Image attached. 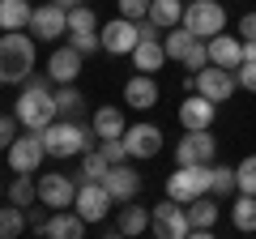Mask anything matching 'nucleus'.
I'll return each mask as SVG.
<instances>
[{"mask_svg": "<svg viewBox=\"0 0 256 239\" xmlns=\"http://www.w3.org/2000/svg\"><path fill=\"white\" fill-rule=\"evenodd\" d=\"M30 34L34 38H60V34H68V9H60V4H38L34 13H30Z\"/></svg>", "mask_w": 256, "mask_h": 239, "instance_id": "ddd939ff", "label": "nucleus"}, {"mask_svg": "<svg viewBox=\"0 0 256 239\" xmlns=\"http://www.w3.org/2000/svg\"><path fill=\"white\" fill-rule=\"evenodd\" d=\"M107 171H111V162L102 158V150H86V158H82V184H86V180H102Z\"/></svg>", "mask_w": 256, "mask_h": 239, "instance_id": "2f4dec72", "label": "nucleus"}, {"mask_svg": "<svg viewBox=\"0 0 256 239\" xmlns=\"http://www.w3.org/2000/svg\"><path fill=\"white\" fill-rule=\"evenodd\" d=\"M26 230V214H22V205H13V210H0V239H13Z\"/></svg>", "mask_w": 256, "mask_h": 239, "instance_id": "473e14b6", "label": "nucleus"}, {"mask_svg": "<svg viewBox=\"0 0 256 239\" xmlns=\"http://www.w3.org/2000/svg\"><path fill=\"white\" fill-rule=\"evenodd\" d=\"M0 196H4V192H0Z\"/></svg>", "mask_w": 256, "mask_h": 239, "instance_id": "37998d69", "label": "nucleus"}, {"mask_svg": "<svg viewBox=\"0 0 256 239\" xmlns=\"http://www.w3.org/2000/svg\"><path fill=\"white\" fill-rule=\"evenodd\" d=\"M111 201L116 196L107 192V184L102 180H86V184H77V214H82L86 222H102L107 218V210H111Z\"/></svg>", "mask_w": 256, "mask_h": 239, "instance_id": "1a4fd4ad", "label": "nucleus"}, {"mask_svg": "<svg viewBox=\"0 0 256 239\" xmlns=\"http://www.w3.org/2000/svg\"><path fill=\"white\" fill-rule=\"evenodd\" d=\"M94 141H98V132L94 128H82L77 120H52L43 128V150L52 158H73V154H86V150H94Z\"/></svg>", "mask_w": 256, "mask_h": 239, "instance_id": "f03ea898", "label": "nucleus"}, {"mask_svg": "<svg viewBox=\"0 0 256 239\" xmlns=\"http://www.w3.org/2000/svg\"><path fill=\"white\" fill-rule=\"evenodd\" d=\"M82 60H86V56L77 52L73 43H68V47H56L52 60H47V73H52V82H60V86H77V77H82Z\"/></svg>", "mask_w": 256, "mask_h": 239, "instance_id": "2eb2a0df", "label": "nucleus"}, {"mask_svg": "<svg viewBox=\"0 0 256 239\" xmlns=\"http://www.w3.org/2000/svg\"><path fill=\"white\" fill-rule=\"evenodd\" d=\"M98 34H102V52H111V56H132V47L141 43V26H137L132 18L107 22Z\"/></svg>", "mask_w": 256, "mask_h": 239, "instance_id": "9b49d317", "label": "nucleus"}, {"mask_svg": "<svg viewBox=\"0 0 256 239\" xmlns=\"http://www.w3.org/2000/svg\"><path fill=\"white\" fill-rule=\"evenodd\" d=\"M184 26L196 38H214L226 30V9L218 0H192V4H184Z\"/></svg>", "mask_w": 256, "mask_h": 239, "instance_id": "39448f33", "label": "nucleus"}, {"mask_svg": "<svg viewBox=\"0 0 256 239\" xmlns=\"http://www.w3.org/2000/svg\"><path fill=\"white\" fill-rule=\"evenodd\" d=\"M0 86H4V82H0Z\"/></svg>", "mask_w": 256, "mask_h": 239, "instance_id": "c03bdc74", "label": "nucleus"}, {"mask_svg": "<svg viewBox=\"0 0 256 239\" xmlns=\"http://www.w3.org/2000/svg\"><path fill=\"white\" fill-rule=\"evenodd\" d=\"M56 4H60V9H73V4H86V0H56Z\"/></svg>", "mask_w": 256, "mask_h": 239, "instance_id": "79ce46f5", "label": "nucleus"}, {"mask_svg": "<svg viewBox=\"0 0 256 239\" xmlns=\"http://www.w3.org/2000/svg\"><path fill=\"white\" fill-rule=\"evenodd\" d=\"M124 146H128V158H154L162 150V128L158 124H128Z\"/></svg>", "mask_w": 256, "mask_h": 239, "instance_id": "4468645a", "label": "nucleus"}, {"mask_svg": "<svg viewBox=\"0 0 256 239\" xmlns=\"http://www.w3.org/2000/svg\"><path fill=\"white\" fill-rule=\"evenodd\" d=\"M90 128L98 132V141H107V137H124L128 124H124V111H120V107H98Z\"/></svg>", "mask_w": 256, "mask_h": 239, "instance_id": "5701e85b", "label": "nucleus"}, {"mask_svg": "<svg viewBox=\"0 0 256 239\" xmlns=\"http://www.w3.org/2000/svg\"><path fill=\"white\" fill-rule=\"evenodd\" d=\"M214 111H218V102L192 90L188 98L180 102V128H210V124H214Z\"/></svg>", "mask_w": 256, "mask_h": 239, "instance_id": "dca6fc26", "label": "nucleus"}, {"mask_svg": "<svg viewBox=\"0 0 256 239\" xmlns=\"http://www.w3.org/2000/svg\"><path fill=\"white\" fill-rule=\"evenodd\" d=\"M82 107H86V98H82V90H77V86H60V90H56V111H60L64 120L82 116Z\"/></svg>", "mask_w": 256, "mask_h": 239, "instance_id": "cd10ccee", "label": "nucleus"}, {"mask_svg": "<svg viewBox=\"0 0 256 239\" xmlns=\"http://www.w3.org/2000/svg\"><path fill=\"white\" fill-rule=\"evenodd\" d=\"M239 38H256V13H244L239 18Z\"/></svg>", "mask_w": 256, "mask_h": 239, "instance_id": "ea45409f", "label": "nucleus"}, {"mask_svg": "<svg viewBox=\"0 0 256 239\" xmlns=\"http://www.w3.org/2000/svg\"><path fill=\"white\" fill-rule=\"evenodd\" d=\"M210 192H214V196H230V192H239V184H235V166H222V162H214Z\"/></svg>", "mask_w": 256, "mask_h": 239, "instance_id": "c85d7f7f", "label": "nucleus"}, {"mask_svg": "<svg viewBox=\"0 0 256 239\" xmlns=\"http://www.w3.org/2000/svg\"><path fill=\"white\" fill-rule=\"evenodd\" d=\"M124 102L132 111H150V107H158V82L150 73H137V77H128L124 82Z\"/></svg>", "mask_w": 256, "mask_h": 239, "instance_id": "aec40b11", "label": "nucleus"}, {"mask_svg": "<svg viewBox=\"0 0 256 239\" xmlns=\"http://www.w3.org/2000/svg\"><path fill=\"white\" fill-rule=\"evenodd\" d=\"M150 22L162 26V30L180 26V22H184V4H180V0H150Z\"/></svg>", "mask_w": 256, "mask_h": 239, "instance_id": "a878e982", "label": "nucleus"}, {"mask_svg": "<svg viewBox=\"0 0 256 239\" xmlns=\"http://www.w3.org/2000/svg\"><path fill=\"white\" fill-rule=\"evenodd\" d=\"M146 226H150V210H146V205H132V201H128V210H120V222H116L120 235H141Z\"/></svg>", "mask_w": 256, "mask_h": 239, "instance_id": "bb28decb", "label": "nucleus"}, {"mask_svg": "<svg viewBox=\"0 0 256 239\" xmlns=\"http://www.w3.org/2000/svg\"><path fill=\"white\" fill-rule=\"evenodd\" d=\"M86 226H90V222H86L82 214H73V210H56L52 218H47L43 235H52V239H82Z\"/></svg>", "mask_w": 256, "mask_h": 239, "instance_id": "412c9836", "label": "nucleus"}, {"mask_svg": "<svg viewBox=\"0 0 256 239\" xmlns=\"http://www.w3.org/2000/svg\"><path fill=\"white\" fill-rule=\"evenodd\" d=\"M98 150H102V158H107V162H128V146H124V137H107V141H98Z\"/></svg>", "mask_w": 256, "mask_h": 239, "instance_id": "c9c22d12", "label": "nucleus"}, {"mask_svg": "<svg viewBox=\"0 0 256 239\" xmlns=\"http://www.w3.org/2000/svg\"><path fill=\"white\" fill-rule=\"evenodd\" d=\"M38 201H43V210H73L77 184L64 171H47L43 180H38Z\"/></svg>", "mask_w": 256, "mask_h": 239, "instance_id": "9d476101", "label": "nucleus"}, {"mask_svg": "<svg viewBox=\"0 0 256 239\" xmlns=\"http://www.w3.org/2000/svg\"><path fill=\"white\" fill-rule=\"evenodd\" d=\"M116 4H120V18H132V22L150 18V0H116Z\"/></svg>", "mask_w": 256, "mask_h": 239, "instance_id": "e433bc0d", "label": "nucleus"}, {"mask_svg": "<svg viewBox=\"0 0 256 239\" xmlns=\"http://www.w3.org/2000/svg\"><path fill=\"white\" fill-rule=\"evenodd\" d=\"M132 64H137V73H158V68L166 64L162 38H141V43L132 47Z\"/></svg>", "mask_w": 256, "mask_h": 239, "instance_id": "4be33fe9", "label": "nucleus"}, {"mask_svg": "<svg viewBox=\"0 0 256 239\" xmlns=\"http://www.w3.org/2000/svg\"><path fill=\"white\" fill-rule=\"evenodd\" d=\"M34 73V34L0 30V82H30Z\"/></svg>", "mask_w": 256, "mask_h": 239, "instance_id": "f257e3e1", "label": "nucleus"}, {"mask_svg": "<svg viewBox=\"0 0 256 239\" xmlns=\"http://www.w3.org/2000/svg\"><path fill=\"white\" fill-rule=\"evenodd\" d=\"M244 60H256V38H244Z\"/></svg>", "mask_w": 256, "mask_h": 239, "instance_id": "a19ab883", "label": "nucleus"}, {"mask_svg": "<svg viewBox=\"0 0 256 239\" xmlns=\"http://www.w3.org/2000/svg\"><path fill=\"white\" fill-rule=\"evenodd\" d=\"M18 116H0V150H9L13 141H18Z\"/></svg>", "mask_w": 256, "mask_h": 239, "instance_id": "4c0bfd02", "label": "nucleus"}, {"mask_svg": "<svg viewBox=\"0 0 256 239\" xmlns=\"http://www.w3.org/2000/svg\"><path fill=\"white\" fill-rule=\"evenodd\" d=\"M68 43H73L82 56H94L102 47V34H98V30H86V34H68Z\"/></svg>", "mask_w": 256, "mask_h": 239, "instance_id": "f704fd0d", "label": "nucleus"}, {"mask_svg": "<svg viewBox=\"0 0 256 239\" xmlns=\"http://www.w3.org/2000/svg\"><path fill=\"white\" fill-rule=\"evenodd\" d=\"M210 175L214 162H192V166H175V175H166V196L180 205L196 201L201 192H210Z\"/></svg>", "mask_w": 256, "mask_h": 239, "instance_id": "20e7f679", "label": "nucleus"}, {"mask_svg": "<svg viewBox=\"0 0 256 239\" xmlns=\"http://www.w3.org/2000/svg\"><path fill=\"white\" fill-rule=\"evenodd\" d=\"M102 184H107V192L116 196V201H124V205H128L132 196L141 192V175L132 171L128 162H111V171L102 175Z\"/></svg>", "mask_w": 256, "mask_h": 239, "instance_id": "f3484780", "label": "nucleus"}, {"mask_svg": "<svg viewBox=\"0 0 256 239\" xmlns=\"http://www.w3.org/2000/svg\"><path fill=\"white\" fill-rule=\"evenodd\" d=\"M13 116L26 124L30 132H43L47 124H52L60 111H56V94L47 90V82H38V77H30L26 82V90H22V98H18V111Z\"/></svg>", "mask_w": 256, "mask_h": 239, "instance_id": "7ed1b4c3", "label": "nucleus"}, {"mask_svg": "<svg viewBox=\"0 0 256 239\" xmlns=\"http://www.w3.org/2000/svg\"><path fill=\"white\" fill-rule=\"evenodd\" d=\"M86 30H98V18H94L90 4H73L68 9V34H86Z\"/></svg>", "mask_w": 256, "mask_h": 239, "instance_id": "7c9ffc66", "label": "nucleus"}, {"mask_svg": "<svg viewBox=\"0 0 256 239\" xmlns=\"http://www.w3.org/2000/svg\"><path fill=\"white\" fill-rule=\"evenodd\" d=\"M214 132L210 128H184L180 146H175V166H192V162H214Z\"/></svg>", "mask_w": 256, "mask_h": 239, "instance_id": "6e6552de", "label": "nucleus"}, {"mask_svg": "<svg viewBox=\"0 0 256 239\" xmlns=\"http://www.w3.org/2000/svg\"><path fill=\"white\" fill-rule=\"evenodd\" d=\"M184 210H188V222H192V235H196V239L214 235V226H218V201H214L210 192H201L196 201L184 205Z\"/></svg>", "mask_w": 256, "mask_h": 239, "instance_id": "6ab92c4d", "label": "nucleus"}, {"mask_svg": "<svg viewBox=\"0 0 256 239\" xmlns=\"http://www.w3.org/2000/svg\"><path fill=\"white\" fill-rule=\"evenodd\" d=\"M235 77H239V86H244L248 94H256V60H244V64L235 68Z\"/></svg>", "mask_w": 256, "mask_h": 239, "instance_id": "58836bf2", "label": "nucleus"}, {"mask_svg": "<svg viewBox=\"0 0 256 239\" xmlns=\"http://www.w3.org/2000/svg\"><path fill=\"white\" fill-rule=\"evenodd\" d=\"M235 184H239V192H252L256 196V154H248L244 162L235 166Z\"/></svg>", "mask_w": 256, "mask_h": 239, "instance_id": "72a5a7b5", "label": "nucleus"}, {"mask_svg": "<svg viewBox=\"0 0 256 239\" xmlns=\"http://www.w3.org/2000/svg\"><path fill=\"white\" fill-rule=\"evenodd\" d=\"M230 226L244 230V235H252V230H256V196L252 192H239V201L230 205Z\"/></svg>", "mask_w": 256, "mask_h": 239, "instance_id": "393cba45", "label": "nucleus"}, {"mask_svg": "<svg viewBox=\"0 0 256 239\" xmlns=\"http://www.w3.org/2000/svg\"><path fill=\"white\" fill-rule=\"evenodd\" d=\"M150 230L154 235H162V239H184V235H192V222H188V210H184L180 201H158V205H150Z\"/></svg>", "mask_w": 256, "mask_h": 239, "instance_id": "423d86ee", "label": "nucleus"}, {"mask_svg": "<svg viewBox=\"0 0 256 239\" xmlns=\"http://www.w3.org/2000/svg\"><path fill=\"white\" fill-rule=\"evenodd\" d=\"M9 201L22 205V210H30V205L38 201V184L30 180V175H18V180H13V188H9Z\"/></svg>", "mask_w": 256, "mask_h": 239, "instance_id": "c756f323", "label": "nucleus"}, {"mask_svg": "<svg viewBox=\"0 0 256 239\" xmlns=\"http://www.w3.org/2000/svg\"><path fill=\"white\" fill-rule=\"evenodd\" d=\"M210 43V64H222V68H239L244 64V38L239 34H214V38H205Z\"/></svg>", "mask_w": 256, "mask_h": 239, "instance_id": "a211bd4d", "label": "nucleus"}, {"mask_svg": "<svg viewBox=\"0 0 256 239\" xmlns=\"http://www.w3.org/2000/svg\"><path fill=\"white\" fill-rule=\"evenodd\" d=\"M30 4L26 0H0V30H26L30 26Z\"/></svg>", "mask_w": 256, "mask_h": 239, "instance_id": "b1692460", "label": "nucleus"}, {"mask_svg": "<svg viewBox=\"0 0 256 239\" xmlns=\"http://www.w3.org/2000/svg\"><path fill=\"white\" fill-rule=\"evenodd\" d=\"M43 154H47V150H43V132L18 137V141L9 146V166H13L18 175H34L38 166H43Z\"/></svg>", "mask_w": 256, "mask_h": 239, "instance_id": "f8f14e48", "label": "nucleus"}, {"mask_svg": "<svg viewBox=\"0 0 256 239\" xmlns=\"http://www.w3.org/2000/svg\"><path fill=\"white\" fill-rule=\"evenodd\" d=\"M192 90H196V94H205V98H214V102H226L230 94L239 90V77H235V68L205 64L201 73H192Z\"/></svg>", "mask_w": 256, "mask_h": 239, "instance_id": "0eeeda50", "label": "nucleus"}]
</instances>
